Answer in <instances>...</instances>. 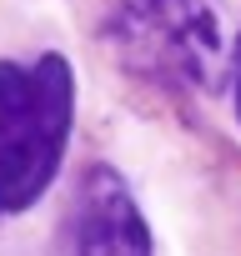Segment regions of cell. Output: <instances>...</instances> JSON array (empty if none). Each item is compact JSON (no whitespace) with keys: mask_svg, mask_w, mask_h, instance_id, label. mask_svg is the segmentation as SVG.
<instances>
[{"mask_svg":"<svg viewBox=\"0 0 241 256\" xmlns=\"http://www.w3.org/2000/svg\"><path fill=\"white\" fill-rule=\"evenodd\" d=\"M76 80L50 50L40 60H0V221L20 216L56 181L70 141Z\"/></svg>","mask_w":241,"mask_h":256,"instance_id":"obj_1","label":"cell"},{"mask_svg":"<svg viewBox=\"0 0 241 256\" xmlns=\"http://www.w3.org/2000/svg\"><path fill=\"white\" fill-rule=\"evenodd\" d=\"M116 46L131 66L201 90H216L231 66L221 0H120Z\"/></svg>","mask_w":241,"mask_h":256,"instance_id":"obj_2","label":"cell"},{"mask_svg":"<svg viewBox=\"0 0 241 256\" xmlns=\"http://www.w3.org/2000/svg\"><path fill=\"white\" fill-rule=\"evenodd\" d=\"M70 236H76V256H151L146 216L136 211V196L110 166L86 171L76 191Z\"/></svg>","mask_w":241,"mask_h":256,"instance_id":"obj_3","label":"cell"},{"mask_svg":"<svg viewBox=\"0 0 241 256\" xmlns=\"http://www.w3.org/2000/svg\"><path fill=\"white\" fill-rule=\"evenodd\" d=\"M226 80H231V100H236V120H241V36L231 46V66H226Z\"/></svg>","mask_w":241,"mask_h":256,"instance_id":"obj_4","label":"cell"}]
</instances>
